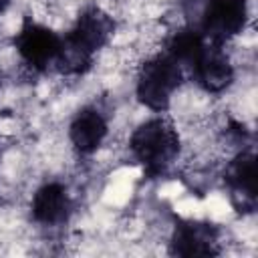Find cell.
Here are the masks:
<instances>
[{"instance_id":"obj_1","label":"cell","mask_w":258,"mask_h":258,"mask_svg":"<svg viewBox=\"0 0 258 258\" xmlns=\"http://www.w3.org/2000/svg\"><path fill=\"white\" fill-rule=\"evenodd\" d=\"M183 133L169 113H149L127 135L125 149L129 161L147 177H163L177 167L183 157Z\"/></svg>"},{"instance_id":"obj_2","label":"cell","mask_w":258,"mask_h":258,"mask_svg":"<svg viewBox=\"0 0 258 258\" xmlns=\"http://www.w3.org/2000/svg\"><path fill=\"white\" fill-rule=\"evenodd\" d=\"M185 85V69L163 46L133 64V97L149 113H169Z\"/></svg>"},{"instance_id":"obj_3","label":"cell","mask_w":258,"mask_h":258,"mask_svg":"<svg viewBox=\"0 0 258 258\" xmlns=\"http://www.w3.org/2000/svg\"><path fill=\"white\" fill-rule=\"evenodd\" d=\"M16 69L26 77L54 73L60 48H62V32H58L52 24L28 16L20 22L10 40Z\"/></svg>"},{"instance_id":"obj_4","label":"cell","mask_w":258,"mask_h":258,"mask_svg":"<svg viewBox=\"0 0 258 258\" xmlns=\"http://www.w3.org/2000/svg\"><path fill=\"white\" fill-rule=\"evenodd\" d=\"M194 24L208 40L234 44L250 26V0H196Z\"/></svg>"},{"instance_id":"obj_5","label":"cell","mask_w":258,"mask_h":258,"mask_svg":"<svg viewBox=\"0 0 258 258\" xmlns=\"http://www.w3.org/2000/svg\"><path fill=\"white\" fill-rule=\"evenodd\" d=\"M111 113L105 105L91 101L81 105L67 121L64 141L77 159L95 157L109 145L111 139Z\"/></svg>"},{"instance_id":"obj_6","label":"cell","mask_w":258,"mask_h":258,"mask_svg":"<svg viewBox=\"0 0 258 258\" xmlns=\"http://www.w3.org/2000/svg\"><path fill=\"white\" fill-rule=\"evenodd\" d=\"M228 191L230 206L242 216L256 210V157L254 147L248 145L222 161L218 175Z\"/></svg>"},{"instance_id":"obj_7","label":"cell","mask_w":258,"mask_h":258,"mask_svg":"<svg viewBox=\"0 0 258 258\" xmlns=\"http://www.w3.org/2000/svg\"><path fill=\"white\" fill-rule=\"evenodd\" d=\"M75 214V198L60 179H46L34 187L28 200L30 222L44 230H56L69 224Z\"/></svg>"},{"instance_id":"obj_8","label":"cell","mask_w":258,"mask_h":258,"mask_svg":"<svg viewBox=\"0 0 258 258\" xmlns=\"http://www.w3.org/2000/svg\"><path fill=\"white\" fill-rule=\"evenodd\" d=\"M222 230L210 220H179L167 234V252L173 256H212L222 252Z\"/></svg>"},{"instance_id":"obj_9","label":"cell","mask_w":258,"mask_h":258,"mask_svg":"<svg viewBox=\"0 0 258 258\" xmlns=\"http://www.w3.org/2000/svg\"><path fill=\"white\" fill-rule=\"evenodd\" d=\"M2 155H4V137H2V131H0V161H2Z\"/></svg>"},{"instance_id":"obj_10","label":"cell","mask_w":258,"mask_h":258,"mask_svg":"<svg viewBox=\"0 0 258 258\" xmlns=\"http://www.w3.org/2000/svg\"><path fill=\"white\" fill-rule=\"evenodd\" d=\"M2 85H4V79H2V73H0V93H2Z\"/></svg>"}]
</instances>
